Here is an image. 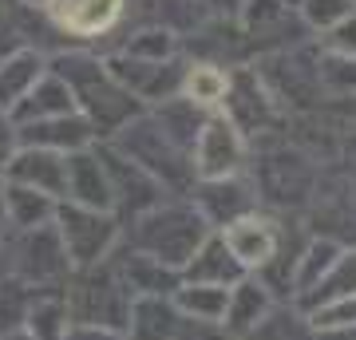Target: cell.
<instances>
[{"label": "cell", "instance_id": "cell-1", "mask_svg": "<svg viewBox=\"0 0 356 340\" xmlns=\"http://www.w3.org/2000/svg\"><path fill=\"white\" fill-rule=\"evenodd\" d=\"M51 76H60L72 91V99L83 107V119H88L91 135H115L131 123V115L139 111V99L123 91L107 76V67H99L88 56H64L56 60Z\"/></svg>", "mask_w": 356, "mask_h": 340}, {"label": "cell", "instance_id": "cell-2", "mask_svg": "<svg viewBox=\"0 0 356 340\" xmlns=\"http://www.w3.org/2000/svg\"><path fill=\"white\" fill-rule=\"evenodd\" d=\"M206 238V218L194 206H151V214L139 222V253L166 269H182Z\"/></svg>", "mask_w": 356, "mask_h": 340}, {"label": "cell", "instance_id": "cell-3", "mask_svg": "<svg viewBox=\"0 0 356 340\" xmlns=\"http://www.w3.org/2000/svg\"><path fill=\"white\" fill-rule=\"evenodd\" d=\"M51 226H56V234L64 241V253H67V261H72V269L99 265L111 253L115 238H119V226H115L111 214L76 206V202H56Z\"/></svg>", "mask_w": 356, "mask_h": 340}, {"label": "cell", "instance_id": "cell-4", "mask_svg": "<svg viewBox=\"0 0 356 340\" xmlns=\"http://www.w3.org/2000/svg\"><path fill=\"white\" fill-rule=\"evenodd\" d=\"M67 316L72 325H103V328H119L127 325V309H131V293L119 281V273H99V265L79 269V285L64 293Z\"/></svg>", "mask_w": 356, "mask_h": 340}, {"label": "cell", "instance_id": "cell-5", "mask_svg": "<svg viewBox=\"0 0 356 340\" xmlns=\"http://www.w3.org/2000/svg\"><path fill=\"white\" fill-rule=\"evenodd\" d=\"M245 163V143L226 115H210L194 139V175L202 182L234 178Z\"/></svg>", "mask_w": 356, "mask_h": 340}, {"label": "cell", "instance_id": "cell-6", "mask_svg": "<svg viewBox=\"0 0 356 340\" xmlns=\"http://www.w3.org/2000/svg\"><path fill=\"white\" fill-rule=\"evenodd\" d=\"M222 245H226L229 257L242 265V269H266L281 253V226L269 222V218L245 214L238 222L222 226Z\"/></svg>", "mask_w": 356, "mask_h": 340}, {"label": "cell", "instance_id": "cell-7", "mask_svg": "<svg viewBox=\"0 0 356 340\" xmlns=\"http://www.w3.org/2000/svg\"><path fill=\"white\" fill-rule=\"evenodd\" d=\"M4 175H8V182H16V186L36 190V194H44V198H51V202H64L67 154L24 147V151L13 154V163L4 166Z\"/></svg>", "mask_w": 356, "mask_h": 340}, {"label": "cell", "instance_id": "cell-8", "mask_svg": "<svg viewBox=\"0 0 356 340\" xmlns=\"http://www.w3.org/2000/svg\"><path fill=\"white\" fill-rule=\"evenodd\" d=\"M226 119L234 123L238 135H257L266 131L269 119H273V99L269 91L261 88L257 72H238L229 76V88H226Z\"/></svg>", "mask_w": 356, "mask_h": 340}, {"label": "cell", "instance_id": "cell-9", "mask_svg": "<svg viewBox=\"0 0 356 340\" xmlns=\"http://www.w3.org/2000/svg\"><path fill=\"white\" fill-rule=\"evenodd\" d=\"M28 238L24 245H20V261H16V273H20V281H56L64 277L67 269H72V261H67L64 253V241H60V234H56V226L51 222H44V226L36 229H24Z\"/></svg>", "mask_w": 356, "mask_h": 340}, {"label": "cell", "instance_id": "cell-10", "mask_svg": "<svg viewBox=\"0 0 356 340\" xmlns=\"http://www.w3.org/2000/svg\"><path fill=\"white\" fill-rule=\"evenodd\" d=\"M64 198L76 202V206H88V210H111V178L103 170V159L91 151H76L67 154V182H64Z\"/></svg>", "mask_w": 356, "mask_h": 340}, {"label": "cell", "instance_id": "cell-11", "mask_svg": "<svg viewBox=\"0 0 356 340\" xmlns=\"http://www.w3.org/2000/svg\"><path fill=\"white\" fill-rule=\"evenodd\" d=\"M16 139L24 147H40V151H56V154H76L88 151L91 143V127L83 115H56V119H40V123H24L16 131Z\"/></svg>", "mask_w": 356, "mask_h": 340}, {"label": "cell", "instance_id": "cell-12", "mask_svg": "<svg viewBox=\"0 0 356 340\" xmlns=\"http://www.w3.org/2000/svg\"><path fill=\"white\" fill-rule=\"evenodd\" d=\"M269 309H273V297H269L266 285H261V281L242 277L238 285H229V301H226V316H222V332H226L229 340H245L257 325H261V321H266Z\"/></svg>", "mask_w": 356, "mask_h": 340}, {"label": "cell", "instance_id": "cell-13", "mask_svg": "<svg viewBox=\"0 0 356 340\" xmlns=\"http://www.w3.org/2000/svg\"><path fill=\"white\" fill-rule=\"evenodd\" d=\"M198 214L206 222H218V226H229L238 218L254 214V194L238 182V178H218V182H206L202 194H198Z\"/></svg>", "mask_w": 356, "mask_h": 340}, {"label": "cell", "instance_id": "cell-14", "mask_svg": "<svg viewBox=\"0 0 356 340\" xmlns=\"http://www.w3.org/2000/svg\"><path fill=\"white\" fill-rule=\"evenodd\" d=\"M178 309L170 297H131L127 309V340H170L178 328Z\"/></svg>", "mask_w": 356, "mask_h": 340}, {"label": "cell", "instance_id": "cell-15", "mask_svg": "<svg viewBox=\"0 0 356 340\" xmlns=\"http://www.w3.org/2000/svg\"><path fill=\"white\" fill-rule=\"evenodd\" d=\"M48 8L67 32H76V36H95V32L115 24L123 0H48Z\"/></svg>", "mask_w": 356, "mask_h": 340}, {"label": "cell", "instance_id": "cell-16", "mask_svg": "<svg viewBox=\"0 0 356 340\" xmlns=\"http://www.w3.org/2000/svg\"><path fill=\"white\" fill-rule=\"evenodd\" d=\"M261 190H266L273 202H301L309 190V166L305 159L297 154H269L266 166H261Z\"/></svg>", "mask_w": 356, "mask_h": 340}, {"label": "cell", "instance_id": "cell-17", "mask_svg": "<svg viewBox=\"0 0 356 340\" xmlns=\"http://www.w3.org/2000/svg\"><path fill=\"white\" fill-rule=\"evenodd\" d=\"M72 107H76V99H72L67 83L60 76H48V72H44V76L36 79V88L28 91L13 111H16L20 123H40V119H56V115H72Z\"/></svg>", "mask_w": 356, "mask_h": 340}, {"label": "cell", "instance_id": "cell-18", "mask_svg": "<svg viewBox=\"0 0 356 340\" xmlns=\"http://www.w3.org/2000/svg\"><path fill=\"white\" fill-rule=\"evenodd\" d=\"M186 277L198 281V285H226L229 289V285H238V281L245 277V269L229 257L222 238H206L202 245H198V253L186 261Z\"/></svg>", "mask_w": 356, "mask_h": 340}, {"label": "cell", "instance_id": "cell-19", "mask_svg": "<svg viewBox=\"0 0 356 340\" xmlns=\"http://www.w3.org/2000/svg\"><path fill=\"white\" fill-rule=\"evenodd\" d=\"M226 301H229V289L226 285H178L170 293V305L178 309V316H186V321H202V325H222V316H226Z\"/></svg>", "mask_w": 356, "mask_h": 340}, {"label": "cell", "instance_id": "cell-20", "mask_svg": "<svg viewBox=\"0 0 356 340\" xmlns=\"http://www.w3.org/2000/svg\"><path fill=\"white\" fill-rule=\"evenodd\" d=\"M44 76V60L36 51H13L8 60H0V111H13L28 91L36 88V79Z\"/></svg>", "mask_w": 356, "mask_h": 340}, {"label": "cell", "instance_id": "cell-21", "mask_svg": "<svg viewBox=\"0 0 356 340\" xmlns=\"http://www.w3.org/2000/svg\"><path fill=\"white\" fill-rule=\"evenodd\" d=\"M72 316H67V301L64 293H36L28 305L24 328L32 340H64Z\"/></svg>", "mask_w": 356, "mask_h": 340}, {"label": "cell", "instance_id": "cell-22", "mask_svg": "<svg viewBox=\"0 0 356 340\" xmlns=\"http://www.w3.org/2000/svg\"><path fill=\"white\" fill-rule=\"evenodd\" d=\"M51 214H56V202L51 198H44V194H36L28 186H16V182L4 186V218L16 229H36L44 222H51Z\"/></svg>", "mask_w": 356, "mask_h": 340}, {"label": "cell", "instance_id": "cell-23", "mask_svg": "<svg viewBox=\"0 0 356 340\" xmlns=\"http://www.w3.org/2000/svg\"><path fill=\"white\" fill-rule=\"evenodd\" d=\"M226 88H229V76L214 63H194L182 76V99L194 103V107H222Z\"/></svg>", "mask_w": 356, "mask_h": 340}, {"label": "cell", "instance_id": "cell-24", "mask_svg": "<svg viewBox=\"0 0 356 340\" xmlns=\"http://www.w3.org/2000/svg\"><path fill=\"white\" fill-rule=\"evenodd\" d=\"M341 257V245L329 238H321V241H309L305 253L297 257V265H293V289L297 293H309V289H317V281L325 277L332 269V261Z\"/></svg>", "mask_w": 356, "mask_h": 340}, {"label": "cell", "instance_id": "cell-25", "mask_svg": "<svg viewBox=\"0 0 356 340\" xmlns=\"http://www.w3.org/2000/svg\"><path fill=\"white\" fill-rule=\"evenodd\" d=\"M245 340H321V337L313 332V325H309L305 316L289 313V309H269L266 321Z\"/></svg>", "mask_w": 356, "mask_h": 340}, {"label": "cell", "instance_id": "cell-26", "mask_svg": "<svg viewBox=\"0 0 356 340\" xmlns=\"http://www.w3.org/2000/svg\"><path fill=\"white\" fill-rule=\"evenodd\" d=\"M356 293V253H341L332 269L317 281V293H313V305L337 301V297H353Z\"/></svg>", "mask_w": 356, "mask_h": 340}, {"label": "cell", "instance_id": "cell-27", "mask_svg": "<svg viewBox=\"0 0 356 340\" xmlns=\"http://www.w3.org/2000/svg\"><path fill=\"white\" fill-rule=\"evenodd\" d=\"M32 297H36V293L28 289L24 281H0V332H4V337H13L16 328H24Z\"/></svg>", "mask_w": 356, "mask_h": 340}, {"label": "cell", "instance_id": "cell-28", "mask_svg": "<svg viewBox=\"0 0 356 340\" xmlns=\"http://www.w3.org/2000/svg\"><path fill=\"white\" fill-rule=\"evenodd\" d=\"M309 325H313V332H348V328H356V293L353 297H337V301H325L313 309V316H309Z\"/></svg>", "mask_w": 356, "mask_h": 340}, {"label": "cell", "instance_id": "cell-29", "mask_svg": "<svg viewBox=\"0 0 356 340\" xmlns=\"http://www.w3.org/2000/svg\"><path fill=\"white\" fill-rule=\"evenodd\" d=\"M285 20H289V8L281 0H250V8H245V24H250L254 36H266Z\"/></svg>", "mask_w": 356, "mask_h": 340}, {"label": "cell", "instance_id": "cell-30", "mask_svg": "<svg viewBox=\"0 0 356 340\" xmlns=\"http://www.w3.org/2000/svg\"><path fill=\"white\" fill-rule=\"evenodd\" d=\"M353 13V0H305V20L321 32H329Z\"/></svg>", "mask_w": 356, "mask_h": 340}, {"label": "cell", "instance_id": "cell-31", "mask_svg": "<svg viewBox=\"0 0 356 340\" xmlns=\"http://www.w3.org/2000/svg\"><path fill=\"white\" fill-rule=\"evenodd\" d=\"M175 51V36L170 32H143L135 44H131L127 56H135V60H151V63H163V56H170Z\"/></svg>", "mask_w": 356, "mask_h": 340}, {"label": "cell", "instance_id": "cell-32", "mask_svg": "<svg viewBox=\"0 0 356 340\" xmlns=\"http://www.w3.org/2000/svg\"><path fill=\"white\" fill-rule=\"evenodd\" d=\"M325 44H329L341 60H356V8L348 16H344L337 28H329V36H325Z\"/></svg>", "mask_w": 356, "mask_h": 340}, {"label": "cell", "instance_id": "cell-33", "mask_svg": "<svg viewBox=\"0 0 356 340\" xmlns=\"http://www.w3.org/2000/svg\"><path fill=\"white\" fill-rule=\"evenodd\" d=\"M321 79L337 91H353L356 95V60H329L321 67Z\"/></svg>", "mask_w": 356, "mask_h": 340}, {"label": "cell", "instance_id": "cell-34", "mask_svg": "<svg viewBox=\"0 0 356 340\" xmlns=\"http://www.w3.org/2000/svg\"><path fill=\"white\" fill-rule=\"evenodd\" d=\"M170 340H229V337L222 332V325H202V321H186L182 316Z\"/></svg>", "mask_w": 356, "mask_h": 340}, {"label": "cell", "instance_id": "cell-35", "mask_svg": "<svg viewBox=\"0 0 356 340\" xmlns=\"http://www.w3.org/2000/svg\"><path fill=\"white\" fill-rule=\"evenodd\" d=\"M64 340H127L123 328H103V325H67Z\"/></svg>", "mask_w": 356, "mask_h": 340}, {"label": "cell", "instance_id": "cell-36", "mask_svg": "<svg viewBox=\"0 0 356 340\" xmlns=\"http://www.w3.org/2000/svg\"><path fill=\"white\" fill-rule=\"evenodd\" d=\"M13 154H16V127L8 115L0 111V175H4V166L13 163Z\"/></svg>", "mask_w": 356, "mask_h": 340}, {"label": "cell", "instance_id": "cell-37", "mask_svg": "<svg viewBox=\"0 0 356 340\" xmlns=\"http://www.w3.org/2000/svg\"><path fill=\"white\" fill-rule=\"evenodd\" d=\"M344 111H348V115H356V95H353V103H344Z\"/></svg>", "mask_w": 356, "mask_h": 340}, {"label": "cell", "instance_id": "cell-38", "mask_svg": "<svg viewBox=\"0 0 356 340\" xmlns=\"http://www.w3.org/2000/svg\"><path fill=\"white\" fill-rule=\"evenodd\" d=\"M0 222H4V186H0Z\"/></svg>", "mask_w": 356, "mask_h": 340}, {"label": "cell", "instance_id": "cell-39", "mask_svg": "<svg viewBox=\"0 0 356 340\" xmlns=\"http://www.w3.org/2000/svg\"><path fill=\"white\" fill-rule=\"evenodd\" d=\"M4 340H32V337H16V332H13V337H4Z\"/></svg>", "mask_w": 356, "mask_h": 340}]
</instances>
